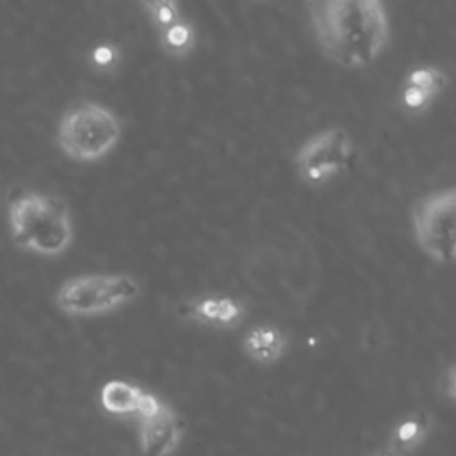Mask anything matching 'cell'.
I'll return each mask as SVG.
<instances>
[{"label": "cell", "instance_id": "4fadbf2b", "mask_svg": "<svg viewBox=\"0 0 456 456\" xmlns=\"http://www.w3.org/2000/svg\"><path fill=\"white\" fill-rule=\"evenodd\" d=\"M404 84L419 87L431 96H436L447 86V75L435 66H419L406 75Z\"/></svg>", "mask_w": 456, "mask_h": 456}, {"label": "cell", "instance_id": "3957f363", "mask_svg": "<svg viewBox=\"0 0 456 456\" xmlns=\"http://www.w3.org/2000/svg\"><path fill=\"white\" fill-rule=\"evenodd\" d=\"M121 137V123L107 107L94 102H82L66 110L59 123V146L62 151L82 162L105 157Z\"/></svg>", "mask_w": 456, "mask_h": 456}, {"label": "cell", "instance_id": "5b68a950", "mask_svg": "<svg viewBox=\"0 0 456 456\" xmlns=\"http://www.w3.org/2000/svg\"><path fill=\"white\" fill-rule=\"evenodd\" d=\"M413 232L420 249L440 264L456 253V192L452 187L420 198L413 207Z\"/></svg>", "mask_w": 456, "mask_h": 456}, {"label": "cell", "instance_id": "8fae6325", "mask_svg": "<svg viewBox=\"0 0 456 456\" xmlns=\"http://www.w3.org/2000/svg\"><path fill=\"white\" fill-rule=\"evenodd\" d=\"M157 32H159L160 48L171 57H185L192 52V48L196 45V30L183 18L176 20L175 23H171Z\"/></svg>", "mask_w": 456, "mask_h": 456}, {"label": "cell", "instance_id": "ac0fdd59", "mask_svg": "<svg viewBox=\"0 0 456 456\" xmlns=\"http://www.w3.org/2000/svg\"><path fill=\"white\" fill-rule=\"evenodd\" d=\"M159 2H162V0H141V4H142V7L148 11V9H151L155 4H159Z\"/></svg>", "mask_w": 456, "mask_h": 456}, {"label": "cell", "instance_id": "30bf717a", "mask_svg": "<svg viewBox=\"0 0 456 456\" xmlns=\"http://www.w3.org/2000/svg\"><path fill=\"white\" fill-rule=\"evenodd\" d=\"M285 337L274 326H255L244 338V351L260 363L276 362L285 351Z\"/></svg>", "mask_w": 456, "mask_h": 456}, {"label": "cell", "instance_id": "9c48e42d", "mask_svg": "<svg viewBox=\"0 0 456 456\" xmlns=\"http://www.w3.org/2000/svg\"><path fill=\"white\" fill-rule=\"evenodd\" d=\"M180 315L201 324L230 328L244 317V306L228 296H203L183 303Z\"/></svg>", "mask_w": 456, "mask_h": 456}, {"label": "cell", "instance_id": "7a4b0ae2", "mask_svg": "<svg viewBox=\"0 0 456 456\" xmlns=\"http://www.w3.org/2000/svg\"><path fill=\"white\" fill-rule=\"evenodd\" d=\"M12 239L18 246L41 255H59L71 242V221L62 200L27 189L9 198Z\"/></svg>", "mask_w": 456, "mask_h": 456}, {"label": "cell", "instance_id": "5bb4252c", "mask_svg": "<svg viewBox=\"0 0 456 456\" xmlns=\"http://www.w3.org/2000/svg\"><path fill=\"white\" fill-rule=\"evenodd\" d=\"M146 12L150 14L157 30H160L182 18L180 9H178V0H162V2L155 4L151 9H148Z\"/></svg>", "mask_w": 456, "mask_h": 456}, {"label": "cell", "instance_id": "e0dca14e", "mask_svg": "<svg viewBox=\"0 0 456 456\" xmlns=\"http://www.w3.org/2000/svg\"><path fill=\"white\" fill-rule=\"evenodd\" d=\"M445 378H447V395L452 399L454 397V392H456V378H454V367H451L449 370H447V374H445Z\"/></svg>", "mask_w": 456, "mask_h": 456}, {"label": "cell", "instance_id": "7c38bea8", "mask_svg": "<svg viewBox=\"0 0 456 456\" xmlns=\"http://www.w3.org/2000/svg\"><path fill=\"white\" fill-rule=\"evenodd\" d=\"M428 429H429V417L426 413H419L404 420L403 424H399L392 438L394 454L411 451L426 436Z\"/></svg>", "mask_w": 456, "mask_h": 456}, {"label": "cell", "instance_id": "ba28073f", "mask_svg": "<svg viewBox=\"0 0 456 456\" xmlns=\"http://www.w3.org/2000/svg\"><path fill=\"white\" fill-rule=\"evenodd\" d=\"M100 401H102V406L109 413L141 415V417L153 413L162 404L151 394L144 392L142 388H139L132 383L121 381V379L107 381L102 387Z\"/></svg>", "mask_w": 456, "mask_h": 456}, {"label": "cell", "instance_id": "52a82bcc", "mask_svg": "<svg viewBox=\"0 0 456 456\" xmlns=\"http://www.w3.org/2000/svg\"><path fill=\"white\" fill-rule=\"evenodd\" d=\"M182 435V420L167 406L160 404L153 413L142 417L141 445L144 456L169 454Z\"/></svg>", "mask_w": 456, "mask_h": 456}, {"label": "cell", "instance_id": "6da1fadb", "mask_svg": "<svg viewBox=\"0 0 456 456\" xmlns=\"http://www.w3.org/2000/svg\"><path fill=\"white\" fill-rule=\"evenodd\" d=\"M306 9L321 48L342 68L369 66L388 43L383 0H306Z\"/></svg>", "mask_w": 456, "mask_h": 456}, {"label": "cell", "instance_id": "8992f818", "mask_svg": "<svg viewBox=\"0 0 456 456\" xmlns=\"http://www.w3.org/2000/svg\"><path fill=\"white\" fill-rule=\"evenodd\" d=\"M353 155V141L340 126L324 128L308 137L294 157L301 180L308 185H322L340 173Z\"/></svg>", "mask_w": 456, "mask_h": 456}, {"label": "cell", "instance_id": "d6986e66", "mask_svg": "<svg viewBox=\"0 0 456 456\" xmlns=\"http://www.w3.org/2000/svg\"><path fill=\"white\" fill-rule=\"evenodd\" d=\"M381 456H395V454H381Z\"/></svg>", "mask_w": 456, "mask_h": 456}, {"label": "cell", "instance_id": "277c9868", "mask_svg": "<svg viewBox=\"0 0 456 456\" xmlns=\"http://www.w3.org/2000/svg\"><path fill=\"white\" fill-rule=\"evenodd\" d=\"M139 296V283L128 274H87L61 285L57 305L75 315H91L112 310Z\"/></svg>", "mask_w": 456, "mask_h": 456}, {"label": "cell", "instance_id": "2e32d148", "mask_svg": "<svg viewBox=\"0 0 456 456\" xmlns=\"http://www.w3.org/2000/svg\"><path fill=\"white\" fill-rule=\"evenodd\" d=\"M433 100V96L419 87H413V86H406L403 84V89H401V105L404 110L411 112V114H419L422 112L429 102Z\"/></svg>", "mask_w": 456, "mask_h": 456}, {"label": "cell", "instance_id": "9a60e30c", "mask_svg": "<svg viewBox=\"0 0 456 456\" xmlns=\"http://www.w3.org/2000/svg\"><path fill=\"white\" fill-rule=\"evenodd\" d=\"M89 61L98 71H112L119 62V50L110 43H102L91 50Z\"/></svg>", "mask_w": 456, "mask_h": 456}]
</instances>
